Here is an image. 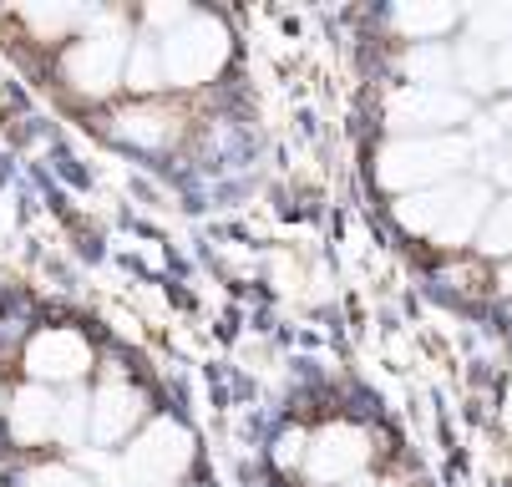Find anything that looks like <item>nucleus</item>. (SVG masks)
Returning <instances> with one entry per match:
<instances>
[{"mask_svg":"<svg viewBox=\"0 0 512 487\" xmlns=\"http://www.w3.org/2000/svg\"><path fill=\"white\" fill-rule=\"evenodd\" d=\"M487 214H492V188H487L482 178H467V173L452 178V183H436V188L391 198L396 229L411 234V239H426V244H436V249L477 244Z\"/></svg>","mask_w":512,"mask_h":487,"instance_id":"f257e3e1","label":"nucleus"},{"mask_svg":"<svg viewBox=\"0 0 512 487\" xmlns=\"http://www.w3.org/2000/svg\"><path fill=\"white\" fill-rule=\"evenodd\" d=\"M467 158H472V143L467 137H452V132L447 137H391L376 153V183L386 193L406 198V193L462 178Z\"/></svg>","mask_w":512,"mask_h":487,"instance_id":"f03ea898","label":"nucleus"},{"mask_svg":"<svg viewBox=\"0 0 512 487\" xmlns=\"http://www.w3.org/2000/svg\"><path fill=\"white\" fill-rule=\"evenodd\" d=\"M158 51H163V77H168V87H203V82H213V77L229 66L234 41H229V26H224V21L188 16L178 31L158 36Z\"/></svg>","mask_w":512,"mask_h":487,"instance_id":"7ed1b4c3","label":"nucleus"},{"mask_svg":"<svg viewBox=\"0 0 512 487\" xmlns=\"http://www.w3.org/2000/svg\"><path fill=\"white\" fill-rule=\"evenodd\" d=\"M188 467H193V432L183 422H173V416L148 422L132 437V447L122 452L127 487H173Z\"/></svg>","mask_w":512,"mask_h":487,"instance_id":"20e7f679","label":"nucleus"},{"mask_svg":"<svg viewBox=\"0 0 512 487\" xmlns=\"http://www.w3.org/2000/svg\"><path fill=\"white\" fill-rule=\"evenodd\" d=\"M127 56H132V41L122 36V26L107 21V26H97V31L71 41L61 72H66V82L77 87L82 97H107L127 77Z\"/></svg>","mask_w":512,"mask_h":487,"instance_id":"39448f33","label":"nucleus"},{"mask_svg":"<svg viewBox=\"0 0 512 487\" xmlns=\"http://www.w3.org/2000/svg\"><path fill=\"white\" fill-rule=\"evenodd\" d=\"M472 117V97L457 87H401L386 102V127L401 137H447V127Z\"/></svg>","mask_w":512,"mask_h":487,"instance_id":"423d86ee","label":"nucleus"},{"mask_svg":"<svg viewBox=\"0 0 512 487\" xmlns=\"http://www.w3.org/2000/svg\"><path fill=\"white\" fill-rule=\"evenodd\" d=\"M376 447H371V432L355 427V422H325L315 437H310V482L330 487V482H355L365 467H371Z\"/></svg>","mask_w":512,"mask_h":487,"instance_id":"0eeeda50","label":"nucleus"},{"mask_svg":"<svg viewBox=\"0 0 512 487\" xmlns=\"http://www.w3.org/2000/svg\"><path fill=\"white\" fill-rule=\"evenodd\" d=\"M26 371L36 386H71L92 371V340L71 325H46L26 345Z\"/></svg>","mask_w":512,"mask_h":487,"instance_id":"6e6552de","label":"nucleus"},{"mask_svg":"<svg viewBox=\"0 0 512 487\" xmlns=\"http://www.w3.org/2000/svg\"><path fill=\"white\" fill-rule=\"evenodd\" d=\"M142 416H148V396H142L132 381L122 376H107L97 391H92V442L97 447H117L127 437H137Z\"/></svg>","mask_w":512,"mask_h":487,"instance_id":"1a4fd4ad","label":"nucleus"},{"mask_svg":"<svg viewBox=\"0 0 512 487\" xmlns=\"http://www.w3.org/2000/svg\"><path fill=\"white\" fill-rule=\"evenodd\" d=\"M61 432V401L46 386H26L11 396V437L21 447H41Z\"/></svg>","mask_w":512,"mask_h":487,"instance_id":"9d476101","label":"nucleus"},{"mask_svg":"<svg viewBox=\"0 0 512 487\" xmlns=\"http://www.w3.org/2000/svg\"><path fill=\"white\" fill-rule=\"evenodd\" d=\"M112 132L122 137V143L142 148V153H158V148H168L178 137V112H168L158 102H137V107L112 117Z\"/></svg>","mask_w":512,"mask_h":487,"instance_id":"9b49d317","label":"nucleus"},{"mask_svg":"<svg viewBox=\"0 0 512 487\" xmlns=\"http://www.w3.org/2000/svg\"><path fill=\"white\" fill-rule=\"evenodd\" d=\"M391 26L411 46H442V36L462 26V11L457 6H442V0H416V6H396L391 11Z\"/></svg>","mask_w":512,"mask_h":487,"instance_id":"f8f14e48","label":"nucleus"},{"mask_svg":"<svg viewBox=\"0 0 512 487\" xmlns=\"http://www.w3.org/2000/svg\"><path fill=\"white\" fill-rule=\"evenodd\" d=\"M401 72H406V87H452L457 82V56L447 46H411Z\"/></svg>","mask_w":512,"mask_h":487,"instance_id":"ddd939ff","label":"nucleus"},{"mask_svg":"<svg viewBox=\"0 0 512 487\" xmlns=\"http://www.w3.org/2000/svg\"><path fill=\"white\" fill-rule=\"evenodd\" d=\"M127 87H132V92H142V97L158 92V87H168L158 41H137V46H132V56H127Z\"/></svg>","mask_w":512,"mask_h":487,"instance_id":"4468645a","label":"nucleus"},{"mask_svg":"<svg viewBox=\"0 0 512 487\" xmlns=\"http://www.w3.org/2000/svg\"><path fill=\"white\" fill-rule=\"evenodd\" d=\"M477 244H482V254H492V259H502V264L512 259V193L492 203V214H487Z\"/></svg>","mask_w":512,"mask_h":487,"instance_id":"2eb2a0df","label":"nucleus"},{"mask_svg":"<svg viewBox=\"0 0 512 487\" xmlns=\"http://www.w3.org/2000/svg\"><path fill=\"white\" fill-rule=\"evenodd\" d=\"M269 462H274L279 472H300V467L310 462V432H305V427H284V432L274 437V447H269Z\"/></svg>","mask_w":512,"mask_h":487,"instance_id":"dca6fc26","label":"nucleus"},{"mask_svg":"<svg viewBox=\"0 0 512 487\" xmlns=\"http://www.w3.org/2000/svg\"><path fill=\"white\" fill-rule=\"evenodd\" d=\"M21 487H92L77 467H66V462H36L26 477H21Z\"/></svg>","mask_w":512,"mask_h":487,"instance_id":"f3484780","label":"nucleus"},{"mask_svg":"<svg viewBox=\"0 0 512 487\" xmlns=\"http://www.w3.org/2000/svg\"><path fill=\"white\" fill-rule=\"evenodd\" d=\"M487 92H512V41L487 51Z\"/></svg>","mask_w":512,"mask_h":487,"instance_id":"a211bd4d","label":"nucleus"},{"mask_svg":"<svg viewBox=\"0 0 512 487\" xmlns=\"http://www.w3.org/2000/svg\"><path fill=\"white\" fill-rule=\"evenodd\" d=\"M492 122H497V127H512V97H502V102L492 107Z\"/></svg>","mask_w":512,"mask_h":487,"instance_id":"6ab92c4d","label":"nucleus"},{"mask_svg":"<svg viewBox=\"0 0 512 487\" xmlns=\"http://www.w3.org/2000/svg\"><path fill=\"white\" fill-rule=\"evenodd\" d=\"M497 295H512V259L497 269Z\"/></svg>","mask_w":512,"mask_h":487,"instance_id":"aec40b11","label":"nucleus"},{"mask_svg":"<svg viewBox=\"0 0 512 487\" xmlns=\"http://www.w3.org/2000/svg\"><path fill=\"white\" fill-rule=\"evenodd\" d=\"M355 487H401V482H355Z\"/></svg>","mask_w":512,"mask_h":487,"instance_id":"412c9836","label":"nucleus"}]
</instances>
